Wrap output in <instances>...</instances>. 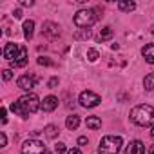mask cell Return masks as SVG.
<instances>
[{
    "label": "cell",
    "instance_id": "24",
    "mask_svg": "<svg viewBox=\"0 0 154 154\" xmlns=\"http://www.w3.org/2000/svg\"><path fill=\"white\" fill-rule=\"evenodd\" d=\"M8 145V136L6 132H0V147H6Z\"/></svg>",
    "mask_w": 154,
    "mask_h": 154
},
{
    "label": "cell",
    "instance_id": "25",
    "mask_svg": "<svg viewBox=\"0 0 154 154\" xmlns=\"http://www.w3.org/2000/svg\"><path fill=\"white\" fill-rule=\"evenodd\" d=\"M56 85H58V78H56V76H54V78H51V80L47 82V87H49V89H54Z\"/></svg>",
    "mask_w": 154,
    "mask_h": 154
},
{
    "label": "cell",
    "instance_id": "6",
    "mask_svg": "<svg viewBox=\"0 0 154 154\" xmlns=\"http://www.w3.org/2000/svg\"><path fill=\"white\" fill-rule=\"evenodd\" d=\"M22 154H47V147L38 140H27L22 145Z\"/></svg>",
    "mask_w": 154,
    "mask_h": 154
},
{
    "label": "cell",
    "instance_id": "2",
    "mask_svg": "<svg viewBox=\"0 0 154 154\" xmlns=\"http://www.w3.org/2000/svg\"><path fill=\"white\" fill-rule=\"evenodd\" d=\"M129 116L140 127H150V125H154V107L152 105H147V103L136 105V107L131 109Z\"/></svg>",
    "mask_w": 154,
    "mask_h": 154
},
{
    "label": "cell",
    "instance_id": "17",
    "mask_svg": "<svg viewBox=\"0 0 154 154\" xmlns=\"http://www.w3.org/2000/svg\"><path fill=\"white\" fill-rule=\"evenodd\" d=\"M85 125H87L89 129H93V131H98V129L102 127V120H100L98 116H89V118L85 120Z\"/></svg>",
    "mask_w": 154,
    "mask_h": 154
},
{
    "label": "cell",
    "instance_id": "33",
    "mask_svg": "<svg viewBox=\"0 0 154 154\" xmlns=\"http://www.w3.org/2000/svg\"><path fill=\"white\" fill-rule=\"evenodd\" d=\"M150 138L154 140V125H152V129H150Z\"/></svg>",
    "mask_w": 154,
    "mask_h": 154
},
{
    "label": "cell",
    "instance_id": "30",
    "mask_svg": "<svg viewBox=\"0 0 154 154\" xmlns=\"http://www.w3.org/2000/svg\"><path fill=\"white\" fill-rule=\"evenodd\" d=\"M67 154H82V150L80 149H71V150H67Z\"/></svg>",
    "mask_w": 154,
    "mask_h": 154
},
{
    "label": "cell",
    "instance_id": "34",
    "mask_svg": "<svg viewBox=\"0 0 154 154\" xmlns=\"http://www.w3.org/2000/svg\"><path fill=\"white\" fill-rule=\"evenodd\" d=\"M150 33H152V35H154V26H152V31H150Z\"/></svg>",
    "mask_w": 154,
    "mask_h": 154
},
{
    "label": "cell",
    "instance_id": "26",
    "mask_svg": "<svg viewBox=\"0 0 154 154\" xmlns=\"http://www.w3.org/2000/svg\"><path fill=\"white\" fill-rule=\"evenodd\" d=\"M6 112H8V109H6V107H2V109H0V120H2V123H6V122H8V116H6Z\"/></svg>",
    "mask_w": 154,
    "mask_h": 154
},
{
    "label": "cell",
    "instance_id": "31",
    "mask_svg": "<svg viewBox=\"0 0 154 154\" xmlns=\"http://www.w3.org/2000/svg\"><path fill=\"white\" fill-rule=\"evenodd\" d=\"M13 15H15V18H22V11H20V9H17Z\"/></svg>",
    "mask_w": 154,
    "mask_h": 154
},
{
    "label": "cell",
    "instance_id": "15",
    "mask_svg": "<svg viewBox=\"0 0 154 154\" xmlns=\"http://www.w3.org/2000/svg\"><path fill=\"white\" fill-rule=\"evenodd\" d=\"M33 35H35V22L33 20H26L24 22V36H26V40H31Z\"/></svg>",
    "mask_w": 154,
    "mask_h": 154
},
{
    "label": "cell",
    "instance_id": "3",
    "mask_svg": "<svg viewBox=\"0 0 154 154\" xmlns=\"http://www.w3.org/2000/svg\"><path fill=\"white\" fill-rule=\"evenodd\" d=\"M123 145V140L122 136H112V134H107L100 140V145H98V152L100 154H118L120 149Z\"/></svg>",
    "mask_w": 154,
    "mask_h": 154
},
{
    "label": "cell",
    "instance_id": "10",
    "mask_svg": "<svg viewBox=\"0 0 154 154\" xmlns=\"http://www.w3.org/2000/svg\"><path fill=\"white\" fill-rule=\"evenodd\" d=\"M125 154H145V145L141 140H132L127 149H125Z\"/></svg>",
    "mask_w": 154,
    "mask_h": 154
},
{
    "label": "cell",
    "instance_id": "13",
    "mask_svg": "<svg viewBox=\"0 0 154 154\" xmlns=\"http://www.w3.org/2000/svg\"><path fill=\"white\" fill-rule=\"evenodd\" d=\"M141 56L145 58L147 63H154V44H147L141 49Z\"/></svg>",
    "mask_w": 154,
    "mask_h": 154
},
{
    "label": "cell",
    "instance_id": "12",
    "mask_svg": "<svg viewBox=\"0 0 154 154\" xmlns=\"http://www.w3.org/2000/svg\"><path fill=\"white\" fill-rule=\"evenodd\" d=\"M56 107H58V98H56V96H45L40 109L45 111V112H51V111H54Z\"/></svg>",
    "mask_w": 154,
    "mask_h": 154
},
{
    "label": "cell",
    "instance_id": "35",
    "mask_svg": "<svg viewBox=\"0 0 154 154\" xmlns=\"http://www.w3.org/2000/svg\"><path fill=\"white\" fill-rule=\"evenodd\" d=\"M47 154H49V152H47Z\"/></svg>",
    "mask_w": 154,
    "mask_h": 154
},
{
    "label": "cell",
    "instance_id": "11",
    "mask_svg": "<svg viewBox=\"0 0 154 154\" xmlns=\"http://www.w3.org/2000/svg\"><path fill=\"white\" fill-rule=\"evenodd\" d=\"M26 63H27V49H26L24 45H20V51H18L17 58L11 62V65H13V67H24Z\"/></svg>",
    "mask_w": 154,
    "mask_h": 154
},
{
    "label": "cell",
    "instance_id": "5",
    "mask_svg": "<svg viewBox=\"0 0 154 154\" xmlns=\"http://www.w3.org/2000/svg\"><path fill=\"white\" fill-rule=\"evenodd\" d=\"M78 102H80L82 107H85V109H93V107H98V105H100L102 98H100L96 93H93V91L87 89V91H82V93H80Z\"/></svg>",
    "mask_w": 154,
    "mask_h": 154
},
{
    "label": "cell",
    "instance_id": "23",
    "mask_svg": "<svg viewBox=\"0 0 154 154\" xmlns=\"http://www.w3.org/2000/svg\"><path fill=\"white\" fill-rule=\"evenodd\" d=\"M2 78H4V82H9L13 78V71L11 69H4L2 71Z\"/></svg>",
    "mask_w": 154,
    "mask_h": 154
},
{
    "label": "cell",
    "instance_id": "18",
    "mask_svg": "<svg viewBox=\"0 0 154 154\" xmlns=\"http://www.w3.org/2000/svg\"><path fill=\"white\" fill-rule=\"evenodd\" d=\"M44 134L47 136V138H51V140H54L58 134H60V131H58V127L56 125H53V123H49L45 129H44Z\"/></svg>",
    "mask_w": 154,
    "mask_h": 154
},
{
    "label": "cell",
    "instance_id": "20",
    "mask_svg": "<svg viewBox=\"0 0 154 154\" xmlns=\"http://www.w3.org/2000/svg\"><path fill=\"white\" fill-rule=\"evenodd\" d=\"M118 9L122 13H131V11L136 9V4L134 2H118Z\"/></svg>",
    "mask_w": 154,
    "mask_h": 154
},
{
    "label": "cell",
    "instance_id": "14",
    "mask_svg": "<svg viewBox=\"0 0 154 154\" xmlns=\"http://www.w3.org/2000/svg\"><path fill=\"white\" fill-rule=\"evenodd\" d=\"M78 125H80V116H78V114H71V116H67L65 127H67L69 131H76V129H78Z\"/></svg>",
    "mask_w": 154,
    "mask_h": 154
},
{
    "label": "cell",
    "instance_id": "32",
    "mask_svg": "<svg viewBox=\"0 0 154 154\" xmlns=\"http://www.w3.org/2000/svg\"><path fill=\"white\" fill-rule=\"evenodd\" d=\"M149 154H154V145H150V149H149Z\"/></svg>",
    "mask_w": 154,
    "mask_h": 154
},
{
    "label": "cell",
    "instance_id": "7",
    "mask_svg": "<svg viewBox=\"0 0 154 154\" xmlns=\"http://www.w3.org/2000/svg\"><path fill=\"white\" fill-rule=\"evenodd\" d=\"M36 82H38V78H36L35 74H22L17 84H18V87L24 89V91H33V89L36 87Z\"/></svg>",
    "mask_w": 154,
    "mask_h": 154
},
{
    "label": "cell",
    "instance_id": "9",
    "mask_svg": "<svg viewBox=\"0 0 154 154\" xmlns=\"http://www.w3.org/2000/svg\"><path fill=\"white\" fill-rule=\"evenodd\" d=\"M18 51H20V45H17V44L9 42V44H6V45H4V51H2V54H4V58H6V60L13 62V60L17 58Z\"/></svg>",
    "mask_w": 154,
    "mask_h": 154
},
{
    "label": "cell",
    "instance_id": "16",
    "mask_svg": "<svg viewBox=\"0 0 154 154\" xmlns=\"http://www.w3.org/2000/svg\"><path fill=\"white\" fill-rule=\"evenodd\" d=\"M112 35H114V31L107 26V27H103V29L98 33V36H96V38H98V42H107V40H111V38H112Z\"/></svg>",
    "mask_w": 154,
    "mask_h": 154
},
{
    "label": "cell",
    "instance_id": "22",
    "mask_svg": "<svg viewBox=\"0 0 154 154\" xmlns=\"http://www.w3.org/2000/svg\"><path fill=\"white\" fill-rule=\"evenodd\" d=\"M54 152H56V154H65V152H67V147H65V143L58 141V143L54 145Z\"/></svg>",
    "mask_w": 154,
    "mask_h": 154
},
{
    "label": "cell",
    "instance_id": "28",
    "mask_svg": "<svg viewBox=\"0 0 154 154\" xmlns=\"http://www.w3.org/2000/svg\"><path fill=\"white\" fill-rule=\"evenodd\" d=\"M87 141H89L87 136H80V138H78V145H87Z\"/></svg>",
    "mask_w": 154,
    "mask_h": 154
},
{
    "label": "cell",
    "instance_id": "29",
    "mask_svg": "<svg viewBox=\"0 0 154 154\" xmlns=\"http://www.w3.org/2000/svg\"><path fill=\"white\" fill-rule=\"evenodd\" d=\"M20 4H22V6H26V8H27V6L31 8V6H33V0H22Z\"/></svg>",
    "mask_w": 154,
    "mask_h": 154
},
{
    "label": "cell",
    "instance_id": "27",
    "mask_svg": "<svg viewBox=\"0 0 154 154\" xmlns=\"http://www.w3.org/2000/svg\"><path fill=\"white\" fill-rule=\"evenodd\" d=\"M38 63H40V65H51V60H47V58L40 56V58H38Z\"/></svg>",
    "mask_w": 154,
    "mask_h": 154
},
{
    "label": "cell",
    "instance_id": "1",
    "mask_svg": "<svg viewBox=\"0 0 154 154\" xmlns=\"http://www.w3.org/2000/svg\"><path fill=\"white\" fill-rule=\"evenodd\" d=\"M40 107H42V103H40V100H38V96L35 93H27V94L20 96L18 102H13L11 103V111L15 114L22 116V118H27L29 114L36 112Z\"/></svg>",
    "mask_w": 154,
    "mask_h": 154
},
{
    "label": "cell",
    "instance_id": "21",
    "mask_svg": "<svg viewBox=\"0 0 154 154\" xmlns=\"http://www.w3.org/2000/svg\"><path fill=\"white\" fill-rule=\"evenodd\" d=\"M98 56H100V54H98V51H96V49H93V47H91V49H87V60H89V62H96V60H98Z\"/></svg>",
    "mask_w": 154,
    "mask_h": 154
},
{
    "label": "cell",
    "instance_id": "4",
    "mask_svg": "<svg viewBox=\"0 0 154 154\" xmlns=\"http://www.w3.org/2000/svg\"><path fill=\"white\" fill-rule=\"evenodd\" d=\"M98 20V15L94 9H80L78 13L74 15V26L82 27V29H89L91 26H94V22Z\"/></svg>",
    "mask_w": 154,
    "mask_h": 154
},
{
    "label": "cell",
    "instance_id": "19",
    "mask_svg": "<svg viewBox=\"0 0 154 154\" xmlns=\"http://www.w3.org/2000/svg\"><path fill=\"white\" fill-rule=\"evenodd\" d=\"M143 87H145V91H154V71L149 72L143 78Z\"/></svg>",
    "mask_w": 154,
    "mask_h": 154
},
{
    "label": "cell",
    "instance_id": "8",
    "mask_svg": "<svg viewBox=\"0 0 154 154\" xmlns=\"http://www.w3.org/2000/svg\"><path fill=\"white\" fill-rule=\"evenodd\" d=\"M42 29H44V35H45L47 38H51V40H56V38L60 36V33H62V31H60V26L54 24V22H45Z\"/></svg>",
    "mask_w": 154,
    "mask_h": 154
}]
</instances>
